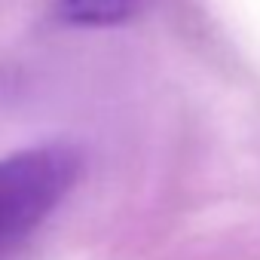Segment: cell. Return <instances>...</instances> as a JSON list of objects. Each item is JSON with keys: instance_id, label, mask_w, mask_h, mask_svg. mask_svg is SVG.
I'll return each instance as SVG.
<instances>
[{"instance_id": "1", "label": "cell", "mask_w": 260, "mask_h": 260, "mask_svg": "<svg viewBox=\"0 0 260 260\" xmlns=\"http://www.w3.org/2000/svg\"><path fill=\"white\" fill-rule=\"evenodd\" d=\"M80 159L61 144L22 150L0 159V260L58 208L77 181Z\"/></svg>"}, {"instance_id": "2", "label": "cell", "mask_w": 260, "mask_h": 260, "mask_svg": "<svg viewBox=\"0 0 260 260\" xmlns=\"http://www.w3.org/2000/svg\"><path fill=\"white\" fill-rule=\"evenodd\" d=\"M61 16L74 25H116L132 13L135 0H61Z\"/></svg>"}]
</instances>
